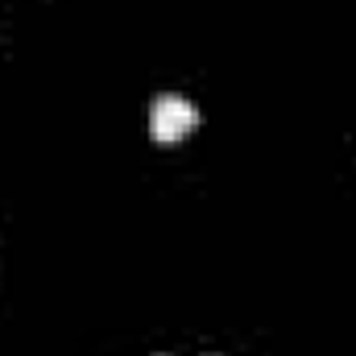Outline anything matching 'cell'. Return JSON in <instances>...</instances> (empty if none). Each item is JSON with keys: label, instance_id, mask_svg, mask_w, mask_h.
<instances>
[{"label": "cell", "instance_id": "obj_1", "mask_svg": "<svg viewBox=\"0 0 356 356\" xmlns=\"http://www.w3.org/2000/svg\"><path fill=\"white\" fill-rule=\"evenodd\" d=\"M195 124H199V112H195V104L182 99V95H158L154 108H149V133H154V141H162V145L182 141Z\"/></svg>", "mask_w": 356, "mask_h": 356}]
</instances>
